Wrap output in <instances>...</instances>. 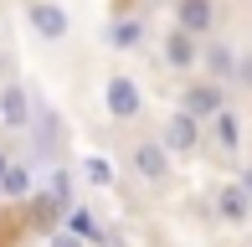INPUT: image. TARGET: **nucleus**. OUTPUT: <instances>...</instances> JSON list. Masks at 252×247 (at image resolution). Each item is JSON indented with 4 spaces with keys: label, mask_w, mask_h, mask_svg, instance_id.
Segmentation results:
<instances>
[{
    "label": "nucleus",
    "mask_w": 252,
    "mask_h": 247,
    "mask_svg": "<svg viewBox=\"0 0 252 247\" xmlns=\"http://www.w3.org/2000/svg\"><path fill=\"white\" fill-rule=\"evenodd\" d=\"M226 103V83H216V77H201V83H186V93H180V108L186 114H196L201 124L216 114V108Z\"/></svg>",
    "instance_id": "obj_8"
},
{
    "label": "nucleus",
    "mask_w": 252,
    "mask_h": 247,
    "mask_svg": "<svg viewBox=\"0 0 252 247\" xmlns=\"http://www.w3.org/2000/svg\"><path fill=\"white\" fill-rule=\"evenodd\" d=\"M0 114H5L10 129H31V98H26V88L10 83L5 93H0Z\"/></svg>",
    "instance_id": "obj_13"
},
{
    "label": "nucleus",
    "mask_w": 252,
    "mask_h": 247,
    "mask_svg": "<svg viewBox=\"0 0 252 247\" xmlns=\"http://www.w3.org/2000/svg\"><path fill=\"white\" fill-rule=\"evenodd\" d=\"M103 41H108L113 52H139L144 41H150V26H144V16L124 10V16H113L108 26H103Z\"/></svg>",
    "instance_id": "obj_10"
},
{
    "label": "nucleus",
    "mask_w": 252,
    "mask_h": 247,
    "mask_svg": "<svg viewBox=\"0 0 252 247\" xmlns=\"http://www.w3.org/2000/svg\"><path fill=\"white\" fill-rule=\"evenodd\" d=\"M103 108H108L113 124H139L144 114V88L134 72H108L103 77Z\"/></svg>",
    "instance_id": "obj_2"
},
{
    "label": "nucleus",
    "mask_w": 252,
    "mask_h": 247,
    "mask_svg": "<svg viewBox=\"0 0 252 247\" xmlns=\"http://www.w3.org/2000/svg\"><path fill=\"white\" fill-rule=\"evenodd\" d=\"M159 62H165L170 72H190V67L201 62V36H190V31L170 26L165 41H159Z\"/></svg>",
    "instance_id": "obj_5"
},
{
    "label": "nucleus",
    "mask_w": 252,
    "mask_h": 247,
    "mask_svg": "<svg viewBox=\"0 0 252 247\" xmlns=\"http://www.w3.org/2000/svg\"><path fill=\"white\" fill-rule=\"evenodd\" d=\"M21 16H26L31 36L47 41V47H62L72 36V16H67L62 0H21Z\"/></svg>",
    "instance_id": "obj_1"
},
{
    "label": "nucleus",
    "mask_w": 252,
    "mask_h": 247,
    "mask_svg": "<svg viewBox=\"0 0 252 247\" xmlns=\"http://www.w3.org/2000/svg\"><path fill=\"white\" fill-rule=\"evenodd\" d=\"M201 62L211 67V77L216 83H232V67H237V47L226 36H216V41H206L201 47Z\"/></svg>",
    "instance_id": "obj_11"
},
{
    "label": "nucleus",
    "mask_w": 252,
    "mask_h": 247,
    "mask_svg": "<svg viewBox=\"0 0 252 247\" xmlns=\"http://www.w3.org/2000/svg\"><path fill=\"white\" fill-rule=\"evenodd\" d=\"M232 83H237V88H247V93H252V47H247V52H237V67H232Z\"/></svg>",
    "instance_id": "obj_16"
},
{
    "label": "nucleus",
    "mask_w": 252,
    "mask_h": 247,
    "mask_svg": "<svg viewBox=\"0 0 252 247\" xmlns=\"http://www.w3.org/2000/svg\"><path fill=\"white\" fill-rule=\"evenodd\" d=\"M47 247H88L77 232H47Z\"/></svg>",
    "instance_id": "obj_17"
},
{
    "label": "nucleus",
    "mask_w": 252,
    "mask_h": 247,
    "mask_svg": "<svg viewBox=\"0 0 252 247\" xmlns=\"http://www.w3.org/2000/svg\"><path fill=\"white\" fill-rule=\"evenodd\" d=\"M237 181H242V190H247V196H252V160L242 165V175H237Z\"/></svg>",
    "instance_id": "obj_18"
},
{
    "label": "nucleus",
    "mask_w": 252,
    "mask_h": 247,
    "mask_svg": "<svg viewBox=\"0 0 252 247\" xmlns=\"http://www.w3.org/2000/svg\"><path fill=\"white\" fill-rule=\"evenodd\" d=\"M211 206H216V221H226V227H247L252 221V196L242 190V181H221Z\"/></svg>",
    "instance_id": "obj_7"
},
{
    "label": "nucleus",
    "mask_w": 252,
    "mask_h": 247,
    "mask_svg": "<svg viewBox=\"0 0 252 247\" xmlns=\"http://www.w3.org/2000/svg\"><path fill=\"white\" fill-rule=\"evenodd\" d=\"M175 5V26L190 31V36H211L216 31V16H221V5L216 0H170Z\"/></svg>",
    "instance_id": "obj_9"
},
{
    "label": "nucleus",
    "mask_w": 252,
    "mask_h": 247,
    "mask_svg": "<svg viewBox=\"0 0 252 247\" xmlns=\"http://www.w3.org/2000/svg\"><path fill=\"white\" fill-rule=\"evenodd\" d=\"M5 160H10V154H5V150H0V170H5Z\"/></svg>",
    "instance_id": "obj_19"
},
{
    "label": "nucleus",
    "mask_w": 252,
    "mask_h": 247,
    "mask_svg": "<svg viewBox=\"0 0 252 247\" xmlns=\"http://www.w3.org/2000/svg\"><path fill=\"white\" fill-rule=\"evenodd\" d=\"M206 124H211V144H216L221 154H237V150H242V139H247V119H242V108L221 103Z\"/></svg>",
    "instance_id": "obj_6"
},
{
    "label": "nucleus",
    "mask_w": 252,
    "mask_h": 247,
    "mask_svg": "<svg viewBox=\"0 0 252 247\" xmlns=\"http://www.w3.org/2000/svg\"><path fill=\"white\" fill-rule=\"evenodd\" d=\"M0 196L5 201H26L31 196V165L5 160V170H0Z\"/></svg>",
    "instance_id": "obj_14"
},
{
    "label": "nucleus",
    "mask_w": 252,
    "mask_h": 247,
    "mask_svg": "<svg viewBox=\"0 0 252 247\" xmlns=\"http://www.w3.org/2000/svg\"><path fill=\"white\" fill-rule=\"evenodd\" d=\"M62 211H67V206H62L57 196H52V190H47V196H36V227H41V232H52Z\"/></svg>",
    "instance_id": "obj_15"
},
{
    "label": "nucleus",
    "mask_w": 252,
    "mask_h": 247,
    "mask_svg": "<svg viewBox=\"0 0 252 247\" xmlns=\"http://www.w3.org/2000/svg\"><path fill=\"white\" fill-rule=\"evenodd\" d=\"M155 139L165 144L175 160H180V154H190V150L201 144V119H196V114H186V108H170V119L159 124V134H155Z\"/></svg>",
    "instance_id": "obj_4"
},
{
    "label": "nucleus",
    "mask_w": 252,
    "mask_h": 247,
    "mask_svg": "<svg viewBox=\"0 0 252 247\" xmlns=\"http://www.w3.org/2000/svg\"><path fill=\"white\" fill-rule=\"evenodd\" d=\"M77 175H83V185H88V190H108L113 181H119V170H113V160H108V154H83Z\"/></svg>",
    "instance_id": "obj_12"
},
{
    "label": "nucleus",
    "mask_w": 252,
    "mask_h": 247,
    "mask_svg": "<svg viewBox=\"0 0 252 247\" xmlns=\"http://www.w3.org/2000/svg\"><path fill=\"white\" fill-rule=\"evenodd\" d=\"M129 170L139 175L144 185H165L170 175H175V154H170L165 144L155 139V134H144V139L129 144Z\"/></svg>",
    "instance_id": "obj_3"
}]
</instances>
